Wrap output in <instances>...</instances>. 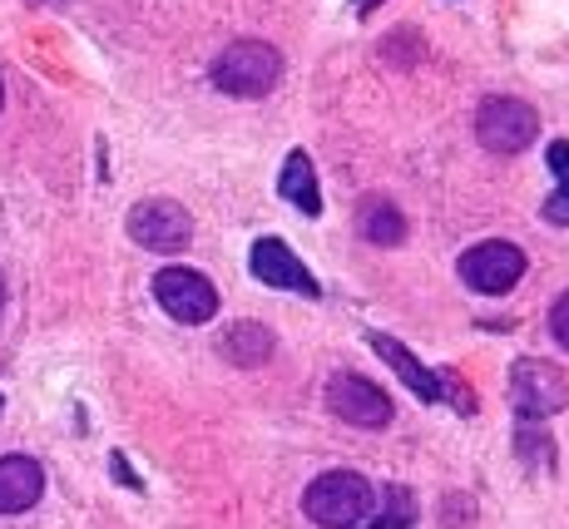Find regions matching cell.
Masks as SVG:
<instances>
[{
  "label": "cell",
  "instance_id": "cell-2",
  "mask_svg": "<svg viewBox=\"0 0 569 529\" xmlns=\"http://www.w3.org/2000/svg\"><path fill=\"white\" fill-rule=\"evenodd\" d=\"M213 90L233 94V99H262L278 90L282 80V54L268 46V40H233L208 70Z\"/></svg>",
  "mask_w": 569,
  "mask_h": 529
},
{
  "label": "cell",
  "instance_id": "cell-6",
  "mask_svg": "<svg viewBox=\"0 0 569 529\" xmlns=\"http://www.w3.org/2000/svg\"><path fill=\"white\" fill-rule=\"evenodd\" d=\"M129 238L149 252H179L193 242V218L173 198H144L129 208Z\"/></svg>",
  "mask_w": 569,
  "mask_h": 529
},
{
  "label": "cell",
  "instance_id": "cell-17",
  "mask_svg": "<svg viewBox=\"0 0 569 529\" xmlns=\"http://www.w3.org/2000/svg\"><path fill=\"white\" fill-rule=\"evenodd\" d=\"M401 50H407V64H411V54H426V40L416 36V30H397V36L381 46V54H387V60H397V64H401Z\"/></svg>",
  "mask_w": 569,
  "mask_h": 529
},
{
  "label": "cell",
  "instance_id": "cell-5",
  "mask_svg": "<svg viewBox=\"0 0 569 529\" xmlns=\"http://www.w3.org/2000/svg\"><path fill=\"white\" fill-rule=\"evenodd\" d=\"M154 302L173 322L183 327H203L208 317H218V292L199 268H163L154 272Z\"/></svg>",
  "mask_w": 569,
  "mask_h": 529
},
{
  "label": "cell",
  "instance_id": "cell-4",
  "mask_svg": "<svg viewBox=\"0 0 569 529\" xmlns=\"http://www.w3.org/2000/svg\"><path fill=\"white\" fill-rule=\"evenodd\" d=\"M510 406L525 416V421H545V416L565 411L569 406V381L555 361L540 357H520L516 371H510Z\"/></svg>",
  "mask_w": 569,
  "mask_h": 529
},
{
  "label": "cell",
  "instance_id": "cell-23",
  "mask_svg": "<svg viewBox=\"0 0 569 529\" xmlns=\"http://www.w3.org/2000/svg\"><path fill=\"white\" fill-rule=\"evenodd\" d=\"M0 104H6V84H0Z\"/></svg>",
  "mask_w": 569,
  "mask_h": 529
},
{
  "label": "cell",
  "instance_id": "cell-22",
  "mask_svg": "<svg viewBox=\"0 0 569 529\" xmlns=\"http://www.w3.org/2000/svg\"><path fill=\"white\" fill-rule=\"evenodd\" d=\"M0 312H6V278H0Z\"/></svg>",
  "mask_w": 569,
  "mask_h": 529
},
{
  "label": "cell",
  "instance_id": "cell-13",
  "mask_svg": "<svg viewBox=\"0 0 569 529\" xmlns=\"http://www.w3.org/2000/svg\"><path fill=\"white\" fill-rule=\"evenodd\" d=\"M278 193L288 198L292 208H302V213H322V193H317V169H312V159L302 149H292L288 153V163H282V173H278Z\"/></svg>",
  "mask_w": 569,
  "mask_h": 529
},
{
  "label": "cell",
  "instance_id": "cell-8",
  "mask_svg": "<svg viewBox=\"0 0 569 529\" xmlns=\"http://www.w3.org/2000/svg\"><path fill=\"white\" fill-rule=\"evenodd\" d=\"M525 278V252L516 242H476L470 252H461V282L470 292L500 297Z\"/></svg>",
  "mask_w": 569,
  "mask_h": 529
},
{
  "label": "cell",
  "instance_id": "cell-18",
  "mask_svg": "<svg viewBox=\"0 0 569 529\" xmlns=\"http://www.w3.org/2000/svg\"><path fill=\"white\" fill-rule=\"evenodd\" d=\"M550 332H555V341H560V347L569 351V292L550 307Z\"/></svg>",
  "mask_w": 569,
  "mask_h": 529
},
{
  "label": "cell",
  "instance_id": "cell-3",
  "mask_svg": "<svg viewBox=\"0 0 569 529\" xmlns=\"http://www.w3.org/2000/svg\"><path fill=\"white\" fill-rule=\"evenodd\" d=\"M535 134H540V114H535L525 99H516V94L480 99V109H476V139L490 153H520V149L535 144Z\"/></svg>",
  "mask_w": 569,
  "mask_h": 529
},
{
  "label": "cell",
  "instance_id": "cell-19",
  "mask_svg": "<svg viewBox=\"0 0 569 529\" xmlns=\"http://www.w3.org/2000/svg\"><path fill=\"white\" fill-rule=\"evenodd\" d=\"M441 391H451V406H456V411H476V401H470V386H466V381L441 377Z\"/></svg>",
  "mask_w": 569,
  "mask_h": 529
},
{
  "label": "cell",
  "instance_id": "cell-7",
  "mask_svg": "<svg viewBox=\"0 0 569 529\" xmlns=\"http://www.w3.org/2000/svg\"><path fill=\"white\" fill-rule=\"evenodd\" d=\"M327 411L347 426H362V431H381L391 421V396L377 381L357 377V371H337L327 381Z\"/></svg>",
  "mask_w": 569,
  "mask_h": 529
},
{
  "label": "cell",
  "instance_id": "cell-12",
  "mask_svg": "<svg viewBox=\"0 0 569 529\" xmlns=\"http://www.w3.org/2000/svg\"><path fill=\"white\" fill-rule=\"evenodd\" d=\"M371 351H377V357L387 361V367L397 371V377L407 381L411 391L421 396V401H441V377H436V371H426L421 361H416V357H411L407 347H401L397 337H381V332H371Z\"/></svg>",
  "mask_w": 569,
  "mask_h": 529
},
{
  "label": "cell",
  "instance_id": "cell-11",
  "mask_svg": "<svg viewBox=\"0 0 569 529\" xmlns=\"http://www.w3.org/2000/svg\"><path fill=\"white\" fill-rule=\"evenodd\" d=\"M357 238H367L371 248H401L407 242V218H401V208L391 198L367 193L357 203Z\"/></svg>",
  "mask_w": 569,
  "mask_h": 529
},
{
  "label": "cell",
  "instance_id": "cell-14",
  "mask_svg": "<svg viewBox=\"0 0 569 529\" xmlns=\"http://www.w3.org/2000/svg\"><path fill=\"white\" fill-rule=\"evenodd\" d=\"M218 351L223 357H233L238 367H258V361H268V351H272V332H262V327H233L223 341H218Z\"/></svg>",
  "mask_w": 569,
  "mask_h": 529
},
{
  "label": "cell",
  "instance_id": "cell-1",
  "mask_svg": "<svg viewBox=\"0 0 569 529\" xmlns=\"http://www.w3.org/2000/svg\"><path fill=\"white\" fill-rule=\"evenodd\" d=\"M371 505H377V490L357 470H322L302 495V515L317 529H362Z\"/></svg>",
  "mask_w": 569,
  "mask_h": 529
},
{
  "label": "cell",
  "instance_id": "cell-16",
  "mask_svg": "<svg viewBox=\"0 0 569 529\" xmlns=\"http://www.w3.org/2000/svg\"><path fill=\"white\" fill-rule=\"evenodd\" d=\"M387 510H381V520L377 525H367V529H407L416 520V500H411V490H401V485H387Z\"/></svg>",
  "mask_w": 569,
  "mask_h": 529
},
{
  "label": "cell",
  "instance_id": "cell-20",
  "mask_svg": "<svg viewBox=\"0 0 569 529\" xmlns=\"http://www.w3.org/2000/svg\"><path fill=\"white\" fill-rule=\"evenodd\" d=\"M114 476H119V485H134V490H139V480H134V476H129V466H124V456H114Z\"/></svg>",
  "mask_w": 569,
  "mask_h": 529
},
{
  "label": "cell",
  "instance_id": "cell-15",
  "mask_svg": "<svg viewBox=\"0 0 569 529\" xmlns=\"http://www.w3.org/2000/svg\"><path fill=\"white\" fill-rule=\"evenodd\" d=\"M550 169H555V193L545 198V218L569 228V139L550 144Z\"/></svg>",
  "mask_w": 569,
  "mask_h": 529
},
{
  "label": "cell",
  "instance_id": "cell-9",
  "mask_svg": "<svg viewBox=\"0 0 569 529\" xmlns=\"http://www.w3.org/2000/svg\"><path fill=\"white\" fill-rule=\"evenodd\" d=\"M248 268L262 288H282V292H302V297H317V278L308 272V262L292 258V248L282 238H258L253 252H248Z\"/></svg>",
  "mask_w": 569,
  "mask_h": 529
},
{
  "label": "cell",
  "instance_id": "cell-21",
  "mask_svg": "<svg viewBox=\"0 0 569 529\" xmlns=\"http://www.w3.org/2000/svg\"><path fill=\"white\" fill-rule=\"evenodd\" d=\"M352 6H357V16H371V10H377L381 0H352Z\"/></svg>",
  "mask_w": 569,
  "mask_h": 529
},
{
  "label": "cell",
  "instance_id": "cell-10",
  "mask_svg": "<svg viewBox=\"0 0 569 529\" xmlns=\"http://www.w3.org/2000/svg\"><path fill=\"white\" fill-rule=\"evenodd\" d=\"M46 495V470L30 456H0V515H26Z\"/></svg>",
  "mask_w": 569,
  "mask_h": 529
}]
</instances>
